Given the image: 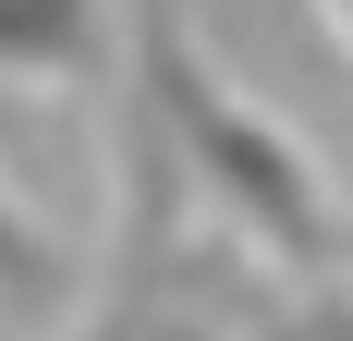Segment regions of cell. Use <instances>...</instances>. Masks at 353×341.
<instances>
[{"instance_id": "1", "label": "cell", "mask_w": 353, "mask_h": 341, "mask_svg": "<svg viewBox=\"0 0 353 341\" xmlns=\"http://www.w3.org/2000/svg\"><path fill=\"white\" fill-rule=\"evenodd\" d=\"M110 122L146 135L183 170V195L208 207L219 232H244L256 256L317 269V280L353 269V220H341V195H329V170L305 159V135H292L281 110H256L244 86L208 61V37H195L183 0H122V86H110Z\"/></svg>"}, {"instance_id": "4", "label": "cell", "mask_w": 353, "mask_h": 341, "mask_svg": "<svg viewBox=\"0 0 353 341\" xmlns=\"http://www.w3.org/2000/svg\"><path fill=\"white\" fill-rule=\"evenodd\" d=\"M73 305V256L49 220H25V195L0 183V317H25V329H49V317Z\"/></svg>"}, {"instance_id": "2", "label": "cell", "mask_w": 353, "mask_h": 341, "mask_svg": "<svg viewBox=\"0 0 353 341\" xmlns=\"http://www.w3.org/2000/svg\"><path fill=\"white\" fill-rule=\"evenodd\" d=\"M110 269L61 341H317L329 280L256 256L244 232H208L183 170L146 135H110Z\"/></svg>"}, {"instance_id": "5", "label": "cell", "mask_w": 353, "mask_h": 341, "mask_svg": "<svg viewBox=\"0 0 353 341\" xmlns=\"http://www.w3.org/2000/svg\"><path fill=\"white\" fill-rule=\"evenodd\" d=\"M317 12H329V25H341V49H353V0H317Z\"/></svg>"}, {"instance_id": "3", "label": "cell", "mask_w": 353, "mask_h": 341, "mask_svg": "<svg viewBox=\"0 0 353 341\" xmlns=\"http://www.w3.org/2000/svg\"><path fill=\"white\" fill-rule=\"evenodd\" d=\"M0 86H122V0H0Z\"/></svg>"}]
</instances>
